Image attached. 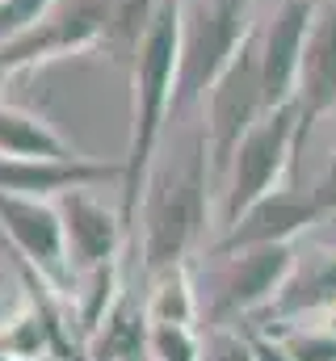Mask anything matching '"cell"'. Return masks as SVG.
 Masks as SVG:
<instances>
[{"mask_svg": "<svg viewBox=\"0 0 336 361\" xmlns=\"http://www.w3.org/2000/svg\"><path fill=\"white\" fill-rule=\"evenodd\" d=\"M181 55H185V0H164L156 13V25L148 30L143 47L135 51V63H131L135 114H131V147L122 160V223H126V231H135L139 206L152 185V160H156L164 122L176 109Z\"/></svg>", "mask_w": 336, "mask_h": 361, "instance_id": "cell-1", "label": "cell"}, {"mask_svg": "<svg viewBox=\"0 0 336 361\" xmlns=\"http://www.w3.org/2000/svg\"><path fill=\"white\" fill-rule=\"evenodd\" d=\"M210 147L198 130L189 156L148 185L143 197V269L164 273L172 265H185V252L206 227V193H210Z\"/></svg>", "mask_w": 336, "mask_h": 361, "instance_id": "cell-2", "label": "cell"}, {"mask_svg": "<svg viewBox=\"0 0 336 361\" xmlns=\"http://www.w3.org/2000/svg\"><path fill=\"white\" fill-rule=\"evenodd\" d=\"M202 109H206L202 135L210 147V177H215V185H223L236 147L269 114L265 85H260V38H256V30L240 42V51L227 59V68L215 76V85L202 97Z\"/></svg>", "mask_w": 336, "mask_h": 361, "instance_id": "cell-3", "label": "cell"}, {"mask_svg": "<svg viewBox=\"0 0 336 361\" xmlns=\"http://www.w3.org/2000/svg\"><path fill=\"white\" fill-rule=\"evenodd\" d=\"M299 105L269 109L232 156V169L223 177V227H232L252 202L273 193L286 173L299 169Z\"/></svg>", "mask_w": 336, "mask_h": 361, "instance_id": "cell-4", "label": "cell"}, {"mask_svg": "<svg viewBox=\"0 0 336 361\" xmlns=\"http://www.w3.org/2000/svg\"><path fill=\"white\" fill-rule=\"evenodd\" d=\"M252 0H206L193 17L185 13V55H181V92L176 101H202L227 59L252 34Z\"/></svg>", "mask_w": 336, "mask_h": 361, "instance_id": "cell-5", "label": "cell"}, {"mask_svg": "<svg viewBox=\"0 0 336 361\" xmlns=\"http://www.w3.org/2000/svg\"><path fill=\"white\" fill-rule=\"evenodd\" d=\"M332 219V206L324 197V189H273L260 202H252L248 210L223 231V240L215 244L219 257L244 252V248H260V244H299V235L324 227Z\"/></svg>", "mask_w": 336, "mask_h": 361, "instance_id": "cell-6", "label": "cell"}, {"mask_svg": "<svg viewBox=\"0 0 336 361\" xmlns=\"http://www.w3.org/2000/svg\"><path fill=\"white\" fill-rule=\"evenodd\" d=\"M105 21H109V0H55L38 25L0 47V63L8 72H21L42 59L92 51L105 38Z\"/></svg>", "mask_w": 336, "mask_h": 361, "instance_id": "cell-7", "label": "cell"}, {"mask_svg": "<svg viewBox=\"0 0 336 361\" xmlns=\"http://www.w3.org/2000/svg\"><path fill=\"white\" fill-rule=\"evenodd\" d=\"M294 265H299V244H260V248L232 252L210 302V319L223 324L240 315H260L282 294Z\"/></svg>", "mask_w": 336, "mask_h": 361, "instance_id": "cell-8", "label": "cell"}, {"mask_svg": "<svg viewBox=\"0 0 336 361\" xmlns=\"http://www.w3.org/2000/svg\"><path fill=\"white\" fill-rule=\"evenodd\" d=\"M320 8L316 0H282L273 21L260 34V85H265V105H290L299 97V72H303V51L311 38Z\"/></svg>", "mask_w": 336, "mask_h": 361, "instance_id": "cell-9", "label": "cell"}, {"mask_svg": "<svg viewBox=\"0 0 336 361\" xmlns=\"http://www.w3.org/2000/svg\"><path fill=\"white\" fill-rule=\"evenodd\" d=\"M0 231L13 240V248L47 273L51 281L68 277V240H64V219L51 210L42 197H21V193H0Z\"/></svg>", "mask_w": 336, "mask_h": 361, "instance_id": "cell-10", "label": "cell"}, {"mask_svg": "<svg viewBox=\"0 0 336 361\" xmlns=\"http://www.w3.org/2000/svg\"><path fill=\"white\" fill-rule=\"evenodd\" d=\"M294 105H299V152H303L316 122L336 109V0L328 8H320V17L311 25Z\"/></svg>", "mask_w": 336, "mask_h": 361, "instance_id": "cell-11", "label": "cell"}, {"mask_svg": "<svg viewBox=\"0 0 336 361\" xmlns=\"http://www.w3.org/2000/svg\"><path fill=\"white\" fill-rule=\"evenodd\" d=\"M336 302V244H311L286 277L282 294L256 315V328H282L303 315H324Z\"/></svg>", "mask_w": 336, "mask_h": 361, "instance_id": "cell-12", "label": "cell"}, {"mask_svg": "<svg viewBox=\"0 0 336 361\" xmlns=\"http://www.w3.org/2000/svg\"><path fill=\"white\" fill-rule=\"evenodd\" d=\"M59 219H64V240H68V265L92 273L114 261L122 231H126L122 214H114L84 189H68L59 202Z\"/></svg>", "mask_w": 336, "mask_h": 361, "instance_id": "cell-13", "label": "cell"}, {"mask_svg": "<svg viewBox=\"0 0 336 361\" xmlns=\"http://www.w3.org/2000/svg\"><path fill=\"white\" fill-rule=\"evenodd\" d=\"M122 177V164H92V160H25V156H0V193L21 197H51L68 189H88L97 180Z\"/></svg>", "mask_w": 336, "mask_h": 361, "instance_id": "cell-14", "label": "cell"}, {"mask_svg": "<svg viewBox=\"0 0 336 361\" xmlns=\"http://www.w3.org/2000/svg\"><path fill=\"white\" fill-rule=\"evenodd\" d=\"M0 156H25V160H76L80 152H72L64 143V135H55L42 118L0 105Z\"/></svg>", "mask_w": 336, "mask_h": 361, "instance_id": "cell-15", "label": "cell"}, {"mask_svg": "<svg viewBox=\"0 0 336 361\" xmlns=\"http://www.w3.org/2000/svg\"><path fill=\"white\" fill-rule=\"evenodd\" d=\"M164 0H109V21H105V38H101V51L114 59V63H135V51L143 47L148 30L156 25V13H160Z\"/></svg>", "mask_w": 336, "mask_h": 361, "instance_id": "cell-16", "label": "cell"}, {"mask_svg": "<svg viewBox=\"0 0 336 361\" xmlns=\"http://www.w3.org/2000/svg\"><path fill=\"white\" fill-rule=\"evenodd\" d=\"M148 336H152V315H148V307H139V302H118V307L105 315V332H101L92 357L97 361H131V357H139V349L148 345Z\"/></svg>", "mask_w": 336, "mask_h": 361, "instance_id": "cell-17", "label": "cell"}, {"mask_svg": "<svg viewBox=\"0 0 336 361\" xmlns=\"http://www.w3.org/2000/svg\"><path fill=\"white\" fill-rule=\"evenodd\" d=\"M148 315H152V324H193L198 298H193V281H189L185 265H172V269L156 273V290L148 298Z\"/></svg>", "mask_w": 336, "mask_h": 361, "instance_id": "cell-18", "label": "cell"}, {"mask_svg": "<svg viewBox=\"0 0 336 361\" xmlns=\"http://www.w3.org/2000/svg\"><path fill=\"white\" fill-rule=\"evenodd\" d=\"M265 332H273L294 361H336V332H328L324 324H320V328L282 324V328H265Z\"/></svg>", "mask_w": 336, "mask_h": 361, "instance_id": "cell-19", "label": "cell"}, {"mask_svg": "<svg viewBox=\"0 0 336 361\" xmlns=\"http://www.w3.org/2000/svg\"><path fill=\"white\" fill-rule=\"evenodd\" d=\"M148 349L156 361H202V345L189 324H152Z\"/></svg>", "mask_w": 336, "mask_h": 361, "instance_id": "cell-20", "label": "cell"}, {"mask_svg": "<svg viewBox=\"0 0 336 361\" xmlns=\"http://www.w3.org/2000/svg\"><path fill=\"white\" fill-rule=\"evenodd\" d=\"M55 0H0V47L17 34H25L30 25H38L47 17Z\"/></svg>", "mask_w": 336, "mask_h": 361, "instance_id": "cell-21", "label": "cell"}, {"mask_svg": "<svg viewBox=\"0 0 336 361\" xmlns=\"http://www.w3.org/2000/svg\"><path fill=\"white\" fill-rule=\"evenodd\" d=\"M244 341H248L252 361H294L290 353H286V345H282L273 332H265V328H252Z\"/></svg>", "mask_w": 336, "mask_h": 361, "instance_id": "cell-22", "label": "cell"}, {"mask_svg": "<svg viewBox=\"0 0 336 361\" xmlns=\"http://www.w3.org/2000/svg\"><path fill=\"white\" fill-rule=\"evenodd\" d=\"M316 244H336V214L328 219V223H324V231L316 235Z\"/></svg>", "mask_w": 336, "mask_h": 361, "instance_id": "cell-23", "label": "cell"}, {"mask_svg": "<svg viewBox=\"0 0 336 361\" xmlns=\"http://www.w3.org/2000/svg\"><path fill=\"white\" fill-rule=\"evenodd\" d=\"M320 189H324V197H328V206H332V214H336V180H320Z\"/></svg>", "mask_w": 336, "mask_h": 361, "instance_id": "cell-24", "label": "cell"}, {"mask_svg": "<svg viewBox=\"0 0 336 361\" xmlns=\"http://www.w3.org/2000/svg\"><path fill=\"white\" fill-rule=\"evenodd\" d=\"M324 328H328V332H336V302L324 311Z\"/></svg>", "mask_w": 336, "mask_h": 361, "instance_id": "cell-25", "label": "cell"}, {"mask_svg": "<svg viewBox=\"0 0 336 361\" xmlns=\"http://www.w3.org/2000/svg\"><path fill=\"white\" fill-rule=\"evenodd\" d=\"M8 76H13V72H8V68L0 63V92H4V80H8Z\"/></svg>", "mask_w": 336, "mask_h": 361, "instance_id": "cell-26", "label": "cell"}, {"mask_svg": "<svg viewBox=\"0 0 336 361\" xmlns=\"http://www.w3.org/2000/svg\"><path fill=\"white\" fill-rule=\"evenodd\" d=\"M324 180H336V156H332V164H328V177Z\"/></svg>", "mask_w": 336, "mask_h": 361, "instance_id": "cell-27", "label": "cell"}, {"mask_svg": "<svg viewBox=\"0 0 336 361\" xmlns=\"http://www.w3.org/2000/svg\"><path fill=\"white\" fill-rule=\"evenodd\" d=\"M4 290H8V286H4V273H0V298H4Z\"/></svg>", "mask_w": 336, "mask_h": 361, "instance_id": "cell-28", "label": "cell"}, {"mask_svg": "<svg viewBox=\"0 0 336 361\" xmlns=\"http://www.w3.org/2000/svg\"><path fill=\"white\" fill-rule=\"evenodd\" d=\"M0 353H4V341H0ZM0 361H4V357H0Z\"/></svg>", "mask_w": 336, "mask_h": 361, "instance_id": "cell-29", "label": "cell"}]
</instances>
